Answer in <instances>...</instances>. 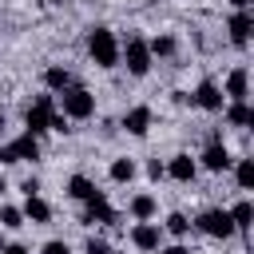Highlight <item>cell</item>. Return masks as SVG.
I'll return each mask as SVG.
<instances>
[{"instance_id": "37", "label": "cell", "mask_w": 254, "mask_h": 254, "mask_svg": "<svg viewBox=\"0 0 254 254\" xmlns=\"http://www.w3.org/2000/svg\"><path fill=\"white\" fill-rule=\"evenodd\" d=\"M4 246H8V242H4V238H0V254H4Z\"/></svg>"}, {"instance_id": "5", "label": "cell", "mask_w": 254, "mask_h": 254, "mask_svg": "<svg viewBox=\"0 0 254 254\" xmlns=\"http://www.w3.org/2000/svg\"><path fill=\"white\" fill-rule=\"evenodd\" d=\"M194 226H198L206 238H230V234H234V222H230V214H226L222 206H210V210H202V214L194 218Z\"/></svg>"}, {"instance_id": "22", "label": "cell", "mask_w": 254, "mask_h": 254, "mask_svg": "<svg viewBox=\"0 0 254 254\" xmlns=\"http://www.w3.org/2000/svg\"><path fill=\"white\" fill-rule=\"evenodd\" d=\"M135 179V163L131 159H115L111 163V183H131Z\"/></svg>"}, {"instance_id": "30", "label": "cell", "mask_w": 254, "mask_h": 254, "mask_svg": "<svg viewBox=\"0 0 254 254\" xmlns=\"http://www.w3.org/2000/svg\"><path fill=\"white\" fill-rule=\"evenodd\" d=\"M159 254H190L183 242H171V246H159Z\"/></svg>"}, {"instance_id": "21", "label": "cell", "mask_w": 254, "mask_h": 254, "mask_svg": "<svg viewBox=\"0 0 254 254\" xmlns=\"http://www.w3.org/2000/svg\"><path fill=\"white\" fill-rule=\"evenodd\" d=\"M234 183H238V190H254V159L234 163Z\"/></svg>"}, {"instance_id": "4", "label": "cell", "mask_w": 254, "mask_h": 254, "mask_svg": "<svg viewBox=\"0 0 254 254\" xmlns=\"http://www.w3.org/2000/svg\"><path fill=\"white\" fill-rule=\"evenodd\" d=\"M36 159H40V139L28 135V131L0 147V163H4V167H8V163H36Z\"/></svg>"}, {"instance_id": "32", "label": "cell", "mask_w": 254, "mask_h": 254, "mask_svg": "<svg viewBox=\"0 0 254 254\" xmlns=\"http://www.w3.org/2000/svg\"><path fill=\"white\" fill-rule=\"evenodd\" d=\"M4 254H28V246H20V242H12V246H4Z\"/></svg>"}, {"instance_id": "27", "label": "cell", "mask_w": 254, "mask_h": 254, "mask_svg": "<svg viewBox=\"0 0 254 254\" xmlns=\"http://www.w3.org/2000/svg\"><path fill=\"white\" fill-rule=\"evenodd\" d=\"M40 254H71V246L64 242V238H52V242H44V250Z\"/></svg>"}, {"instance_id": "19", "label": "cell", "mask_w": 254, "mask_h": 254, "mask_svg": "<svg viewBox=\"0 0 254 254\" xmlns=\"http://www.w3.org/2000/svg\"><path fill=\"white\" fill-rule=\"evenodd\" d=\"M44 83H48V91H56V95H60V91H67V87H71V71L56 64V67H48V71H44Z\"/></svg>"}, {"instance_id": "12", "label": "cell", "mask_w": 254, "mask_h": 254, "mask_svg": "<svg viewBox=\"0 0 254 254\" xmlns=\"http://www.w3.org/2000/svg\"><path fill=\"white\" fill-rule=\"evenodd\" d=\"M167 167V175L175 179V183H194V175H198V163L190 159V155H175L171 163H163Z\"/></svg>"}, {"instance_id": "3", "label": "cell", "mask_w": 254, "mask_h": 254, "mask_svg": "<svg viewBox=\"0 0 254 254\" xmlns=\"http://www.w3.org/2000/svg\"><path fill=\"white\" fill-rule=\"evenodd\" d=\"M119 60H127L123 67L131 71V75H147L151 71V48H147V40L143 36H127V44H119Z\"/></svg>"}, {"instance_id": "17", "label": "cell", "mask_w": 254, "mask_h": 254, "mask_svg": "<svg viewBox=\"0 0 254 254\" xmlns=\"http://www.w3.org/2000/svg\"><path fill=\"white\" fill-rule=\"evenodd\" d=\"M155 210H159L155 194H135V198H131V218H135V222H151Z\"/></svg>"}, {"instance_id": "11", "label": "cell", "mask_w": 254, "mask_h": 254, "mask_svg": "<svg viewBox=\"0 0 254 254\" xmlns=\"http://www.w3.org/2000/svg\"><path fill=\"white\" fill-rule=\"evenodd\" d=\"M226 32H230V40H234L238 48H246V44H250V32H254V16H250L246 8H238V12L230 16V24H226Z\"/></svg>"}, {"instance_id": "2", "label": "cell", "mask_w": 254, "mask_h": 254, "mask_svg": "<svg viewBox=\"0 0 254 254\" xmlns=\"http://www.w3.org/2000/svg\"><path fill=\"white\" fill-rule=\"evenodd\" d=\"M60 111H64L67 119H91V115H95V95H91L87 87L71 83L67 91H60Z\"/></svg>"}, {"instance_id": "35", "label": "cell", "mask_w": 254, "mask_h": 254, "mask_svg": "<svg viewBox=\"0 0 254 254\" xmlns=\"http://www.w3.org/2000/svg\"><path fill=\"white\" fill-rule=\"evenodd\" d=\"M4 190H8V187H4V179H0V194H4Z\"/></svg>"}, {"instance_id": "25", "label": "cell", "mask_w": 254, "mask_h": 254, "mask_svg": "<svg viewBox=\"0 0 254 254\" xmlns=\"http://www.w3.org/2000/svg\"><path fill=\"white\" fill-rule=\"evenodd\" d=\"M147 48H151V60L155 56H171L175 52V40L171 36H155V40H147Z\"/></svg>"}, {"instance_id": "20", "label": "cell", "mask_w": 254, "mask_h": 254, "mask_svg": "<svg viewBox=\"0 0 254 254\" xmlns=\"http://www.w3.org/2000/svg\"><path fill=\"white\" fill-rule=\"evenodd\" d=\"M230 222H234V230H250V218H254V206H250V198H238L230 210Z\"/></svg>"}, {"instance_id": "10", "label": "cell", "mask_w": 254, "mask_h": 254, "mask_svg": "<svg viewBox=\"0 0 254 254\" xmlns=\"http://www.w3.org/2000/svg\"><path fill=\"white\" fill-rule=\"evenodd\" d=\"M198 163H202L206 171H214V175H218V171H226V167H230V151H226V143H222V139H210V143L202 147Z\"/></svg>"}, {"instance_id": "6", "label": "cell", "mask_w": 254, "mask_h": 254, "mask_svg": "<svg viewBox=\"0 0 254 254\" xmlns=\"http://www.w3.org/2000/svg\"><path fill=\"white\" fill-rule=\"evenodd\" d=\"M52 111H56V99L52 95H36V103L24 111V123H28V135H44L48 131V123H52Z\"/></svg>"}, {"instance_id": "15", "label": "cell", "mask_w": 254, "mask_h": 254, "mask_svg": "<svg viewBox=\"0 0 254 254\" xmlns=\"http://www.w3.org/2000/svg\"><path fill=\"white\" fill-rule=\"evenodd\" d=\"M83 222H115V210H111V202H107V194H103V190H99L95 198H87Z\"/></svg>"}, {"instance_id": "31", "label": "cell", "mask_w": 254, "mask_h": 254, "mask_svg": "<svg viewBox=\"0 0 254 254\" xmlns=\"http://www.w3.org/2000/svg\"><path fill=\"white\" fill-rule=\"evenodd\" d=\"M24 194H28V198L40 194V183H36V179H24Z\"/></svg>"}, {"instance_id": "34", "label": "cell", "mask_w": 254, "mask_h": 254, "mask_svg": "<svg viewBox=\"0 0 254 254\" xmlns=\"http://www.w3.org/2000/svg\"><path fill=\"white\" fill-rule=\"evenodd\" d=\"M44 4H67V0H44Z\"/></svg>"}, {"instance_id": "26", "label": "cell", "mask_w": 254, "mask_h": 254, "mask_svg": "<svg viewBox=\"0 0 254 254\" xmlns=\"http://www.w3.org/2000/svg\"><path fill=\"white\" fill-rule=\"evenodd\" d=\"M67 123H71V119H67V115L56 107V111H52V123H48V131H60V135H67V131H71Z\"/></svg>"}, {"instance_id": "7", "label": "cell", "mask_w": 254, "mask_h": 254, "mask_svg": "<svg viewBox=\"0 0 254 254\" xmlns=\"http://www.w3.org/2000/svg\"><path fill=\"white\" fill-rule=\"evenodd\" d=\"M131 246L135 250H159L163 246V230H159V222H135L131 226Z\"/></svg>"}, {"instance_id": "18", "label": "cell", "mask_w": 254, "mask_h": 254, "mask_svg": "<svg viewBox=\"0 0 254 254\" xmlns=\"http://www.w3.org/2000/svg\"><path fill=\"white\" fill-rule=\"evenodd\" d=\"M226 123H230V127H238V131H246V127L254 123L250 103H226Z\"/></svg>"}, {"instance_id": "8", "label": "cell", "mask_w": 254, "mask_h": 254, "mask_svg": "<svg viewBox=\"0 0 254 254\" xmlns=\"http://www.w3.org/2000/svg\"><path fill=\"white\" fill-rule=\"evenodd\" d=\"M246 95H250V71H246V67H234V71L226 75V83H222V99L246 103Z\"/></svg>"}, {"instance_id": "24", "label": "cell", "mask_w": 254, "mask_h": 254, "mask_svg": "<svg viewBox=\"0 0 254 254\" xmlns=\"http://www.w3.org/2000/svg\"><path fill=\"white\" fill-rule=\"evenodd\" d=\"M0 226H8V230H20V226H24V214H20V206H0Z\"/></svg>"}, {"instance_id": "23", "label": "cell", "mask_w": 254, "mask_h": 254, "mask_svg": "<svg viewBox=\"0 0 254 254\" xmlns=\"http://www.w3.org/2000/svg\"><path fill=\"white\" fill-rule=\"evenodd\" d=\"M163 226H167V234H175V238H183V234L190 230V218L175 210V214H167V222H163Z\"/></svg>"}, {"instance_id": "9", "label": "cell", "mask_w": 254, "mask_h": 254, "mask_svg": "<svg viewBox=\"0 0 254 254\" xmlns=\"http://www.w3.org/2000/svg\"><path fill=\"white\" fill-rule=\"evenodd\" d=\"M190 103H198L202 111H222V107H226V99H222V87H218L214 79H202V83L194 87Z\"/></svg>"}, {"instance_id": "38", "label": "cell", "mask_w": 254, "mask_h": 254, "mask_svg": "<svg viewBox=\"0 0 254 254\" xmlns=\"http://www.w3.org/2000/svg\"><path fill=\"white\" fill-rule=\"evenodd\" d=\"M32 4H44V0H32Z\"/></svg>"}, {"instance_id": "14", "label": "cell", "mask_w": 254, "mask_h": 254, "mask_svg": "<svg viewBox=\"0 0 254 254\" xmlns=\"http://www.w3.org/2000/svg\"><path fill=\"white\" fill-rule=\"evenodd\" d=\"M123 127H127V135L143 139V135L151 131V107H131V111L123 115Z\"/></svg>"}, {"instance_id": "1", "label": "cell", "mask_w": 254, "mask_h": 254, "mask_svg": "<svg viewBox=\"0 0 254 254\" xmlns=\"http://www.w3.org/2000/svg\"><path fill=\"white\" fill-rule=\"evenodd\" d=\"M87 56L95 67H115L119 64V40L111 28H91L87 32Z\"/></svg>"}, {"instance_id": "13", "label": "cell", "mask_w": 254, "mask_h": 254, "mask_svg": "<svg viewBox=\"0 0 254 254\" xmlns=\"http://www.w3.org/2000/svg\"><path fill=\"white\" fill-rule=\"evenodd\" d=\"M20 214H24V222H32V226H44V222H52V206L40 198V194H32V198H24V206H20Z\"/></svg>"}, {"instance_id": "16", "label": "cell", "mask_w": 254, "mask_h": 254, "mask_svg": "<svg viewBox=\"0 0 254 254\" xmlns=\"http://www.w3.org/2000/svg\"><path fill=\"white\" fill-rule=\"evenodd\" d=\"M99 190H95V183L87 179V175H71L67 179V198H75V202H87V198H95Z\"/></svg>"}, {"instance_id": "33", "label": "cell", "mask_w": 254, "mask_h": 254, "mask_svg": "<svg viewBox=\"0 0 254 254\" xmlns=\"http://www.w3.org/2000/svg\"><path fill=\"white\" fill-rule=\"evenodd\" d=\"M230 4H234V12H238V8H246V4H250V0H230Z\"/></svg>"}, {"instance_id": "29", "label": "cell", "mask_w": 254, "mask_h": 254, "mask_svg": "<svg viewBox=\"0 0 254 254\" xmlns=\"http://www.w3.org/2000/svg\"><path fill=\"white\" fill-rule=\"evenodd\" d=\"M147 175H151V179H155V183H159V179H163V175H167V167H163V163H159V159H151V163H147Z\"/></svg>"}, {"instance_id": "36", "label": "cell", "mask_w": 254, "mask_h": 254, "mask_svg": "<svg viewBox=\"0 0 254 254\" xmlns=\"http://www.w3.org/2000/svg\"><path fill=\"white\" fill-rule=\"evenodd\" d=\"M0 131H4V111H0Z\"/></svg>"}, {"instance_id": "28", "label": "cell", "mask_w": 254, "mask_h": 254, "mask_svg": "<svg viewBox=\"0 0 254 254\" xmlns=\"http://www.w3.org/2000/svg\"><path fill=\"white\" fill-rule=\"evenodd\" d=\"M83 254H111V246H107L103 238H87V246H83Z\"/></svg>"}]
</instances>
